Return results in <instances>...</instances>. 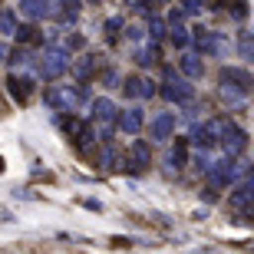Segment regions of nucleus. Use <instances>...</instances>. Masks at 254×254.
Instances as JSON below:
<instances>
[{
	"label": "nucleus",
	"mask_w": 254,
	"mask_h": 254,
	"mask_svg": "<svg viewBox=\"0 0 254 254\" xmlns=\"http://www.w3.org/2000/svg\"><path fill=\"white\" fill-rule=\"evenodd\" d=\"M86 99V86H47L43 89V106L57 109V113H73V106Z\"/></svg>",
	"instance_id": "f257e3e1"
},
{
	"label": "nucleus",
	"mask_w": 254,
	"mask_h": 254,
	"mask_svg": "<svg viewBox=\"0 0 254 254\" xmlns=\"http://www.w3.org/2000/svg\"><path fill=\"white\" fill-rule=\"evenodd\" d=\"M66 66H69V57H66V50L53 47V50H47V53L40 57L37 69H40V76H43L47 83H53V79H60V76L66 73Z\"/></svg>",
	"instance_id": "f03ea898"
},
{
	"label": "nucleus",
	"mask_w": 254,
	"mask_h": 254,
	"mask_svg": "<svg viewBox=\"0 0 254 254\" xmlns=\"http://www.w3.org/2000/svg\"><path fill=\"white\" fill-rule=\"evenodd\" d=\"M89 113H93V123L96 126H106V129L119 119L116 103H113V99H106V96H99V99H93V103H89Z\"/></svg>",
	"instance_id": "7ed1b4c3"
},
{
	"label": "nucleus",
	"mask_w": 254,
	"mask_h": 254,
	"mask_svg": "<svg viewBox=\"0 0 254 254\" xmlns=\"http://www.w3.org/2000/svg\"><path fill=\"white\" fill-rule=\"evenodd\" d=\"M191 93H195V89H191L185 79H179L175 73H169V76H165V83H162V96L172 99V103H189Z\"/></svg>",
	"instance_id": "20e7f679"
},
{
	"label": "nucleus",
	"mask_w": 254,
	"mask_h": 254,
	"mask_svg": "<svg viewBox=\"0 0 254 254\" xmlns=\"http://www.w3.org/2000/svg\"><path fill=\"white\" fill-rule=\"evenodd\" d=\"M225 126H228V123H221V119H211V123L198 126V129H195V142L201 145V149H208V145L221 142V135H225Z\"/></svg>",
	"instance_id": "39448f33"
},
{
	"label": "nucleus",
	"mask_w": 254,
	"mask_h": 254,
	"mask_svg": "<svg viewBox=\"0 0 254 254\" xmlns=\"http://www.w3.org/2000/svg\"><path fill=\"white\" fill-rule=\"evenodd\" d=\"M172 132H175V116H172V113H159V116L149 123V135H152L155 142L169 139Z\"/></svg>",
	"instance_id": "423d86ee"
},
{
	"label": "nucleus",
	"mask_w": 254,
	"mask_h": 254,
	"mask_svg": "<svg viewBox=\"0 0 254 254\" xmlns=\"http://www.w3.org/2000/svg\"><path fill=\"white\" fill-rule=\"evenodd\" d=\"M149 162H152V152H149V142H132L129 145V169L132 172H142V169H149Z\"/></svg>",
	"instance_id": "0eeeda50"
},
{
	"label": "nucleus",
	"mask_w": 254,
	"mask_h": 254,
	"mask_svg": "<svg viewBox=\"0 0 254 254\" xmlns=\"http://www.w3.org/2000/svg\"><path fill=\"white\" fill-rule=\"evenodd\" d=\"M10 96L17 99V103H30V96H33V79H27V76H10Z\"/></svg>",
	"instance_id": "6e6552de"
},
{
	"label": "nucleus",
	"mask_w": 254,
	"mask_h": 254,
	"mask_svg": "<svg viewBox=\"0 0 254 254\" xmlns=\"http://www.w3.org/2000/svg\"><path fill=\"white\" fill-rule=\"evenodd\" d=\"M142 123H145L142 109H123V113H119V119H116V126H119L123 132H129V135H135V132L142 129Z\"/></svg>",
	"instance_id": "1a4fd4ad"
},
{
	"label": "nucleus",
	"mask_w": 254,
	"mask_h": 254,
	"mask_svg": "<svg viewBox=\"0 0 254 254\" xmlns=\"http://www.w3.org/2000/svg\"><path fill=\"white\" fill-rule=\"evenodd\" d=\"M221 145H225V152H241L248 145V139H245V132L238 129V126H225V135H221Z\"/></svg>",
	"instance_id": "9d476101"
},
{
	"label": "nucleus",
	"mask_w": 254,
	"mask_h": 254,
	"mask_svg": "<svg viewBox=\"0 0 254 254\" xmlns=\"http://www.w3.org/2000/svg\"><path fill=\"white\" fill-rule=\"evenodd\" d=\"M20 13L30 20H40V17H47L50 13V0H20Z\"/></svg>",
	"instance_id": "9b49d317"
},
{
	"label": "nucleus",
	"mask_w": 254,
	"mask_h": 254,
	"mask_svg": "<svg viewBox=\"0 0 254 254\" xmlns=\"http://www.w3.org/2000/svg\"><path fill=\"white\" fill-rule=\"evenodd\" d=\"M221 83H235L238 89H251V76L245 73V69H235V66H231V69H221Z\"/></svg>",
	"instance_id": "f8f14e48"
},
{
	"label": "nucleus",
	"mask_w": 254,
	"mask_h": 254,
	"mask_svg": "<svg viewBox=\"0 0 254 254\" xmlns=\"http://www.w3.org/2000/svg\"><path fill=\"white\" fill-rule=\"evenodd\" d=\"M93 73H96V57H79V60H73V76L79 79V83H86Z\"/></svg>",
	"instance_id": "ddd939ff"
},
{
	"label": "nucleus",
	"mask_w": 254,
	"mask_h": 254,
	"mask_svg": "<svg viewBox=\"0 0 254 254\" xmlns=\"http://www.w3.org/2000/svg\"><path fill=\"white\" fill-rule=\"evenodd\" d=\"M53 47L66 50V53H73V50H83V47H86V40L79 37V33H63V37L53 40Z\"/></svg>",
	"instance_id": "4468645a"
},
{
	"label": "nucleus",
	"mask_w": 254,
	"mask_h": 254,
	"mask_svg": "<svg viewBox=\"0 0 254 254\" xmlns=\"http://www.w3.org/2000/svg\"><path fill=\"white\" fill-rule=\"evenodd\" d=\"M17 43H43V33L37 27H17Z\"/></svg>",
	"instance_id": "2eb2a0df"
},
{
	"label": "nucleus",
	"mask_w": 254,
	"mask_h": 254,
	"mask_svg": "<svg viewBox=\"0 0 254 254\" xmlns=\"http://www.w3.org/2000/svg\"><path fill=\"white\" fill-rule=\"evenodd\" d=\"M0 33H3V37L17 33V13H13V10H0Z\"/></svg>",
	"instance_id": "dca6fc26"
},
{
	"label": "nucleus",
	"mask_w": 254,
	"mask_h": 254,
	"mask_svg": "<svg viewBox=\"0 0 254 254\" xmlns=\"http://www.w3.org/2000/svg\"><path fill=\"white\" fill-rule=\"evenodd\" d=\"M79 17V0H60V20H76Z\"/></svg>",
	"instance_id": "f3484780"
},
{
	"label": "nucleus",
	"mask_w": 254,
	"mask_h": 254,
	"mask_svg": "<svg viewBox=\"0 0 254 254\" xmlns=\"http://www.w3.org/2000/svg\"><path fill=\"white\" fill-rule=\"evenodd\" d=\"M182 73H185V76H201V73H205V66H201L198 57H182Z\"/></svg>",
	"instance_id": "a211bd4d"
},
{
	"label": "nucleus",
	"mask_w": 254,
	"mask_h": 254,
	"mask_svg": "<svg viewBox=\"0 0 254 254\" xmlns=\"http://www.w3.org/2000/svg\"><path fill=\"white\" fill-rule=\"evenodd\" d=\"M142 86H145L142 76H126L123 79V93L126 96H142Z\"/></svg>",
	"instance_id": "6ab92c4d"
},
{
	"label": "nucleus",
	"mask_w": 254,
	"mask_h": 254,
	"mask_svg": "<svg viewBox=\"0 0 254 254\" xmlns=\"http://www.w3.org/2000/svg\"><path fill=\"white\" fill-rule=\"evenodd\" d=\"M169 162L175 165V169H182V165H185V139H179V142H175V149H172Z\"/></svg>",
	"instance_id": "aec40b11"
},
{
	"label": "nucleus",
	"mask_w": 254,
	"mask_h": 254,
	"mask_svg": "<svg viewBox=\"0 0 254 254\" xmlns=\"http://www.w3.org/2000/svg\"><path fill=\"white\" fill-rule=\"evenodd\" d=\"M155 60H159V50H155V47H149V50H139V53H135V63H139V66H152Z\"/></svg>",
	"instance_id": "412c9836"
},
{
	"label": "nucleus",
	"mask_w": 254,
	"mask_h": 254,
	"mask_svg": "<svg viewBox=\"0 0 254 254\" xmlns=\"http://www.w3.org/2000/svg\"><path fill=\"white\" fill-rule=\"evenodd\" d=\"M172 43H175V47H189V33H185V30L182 27H172Z\"/></svg>",
	"instance_id": "4be33fe9"
},
{
	"label": "nucleus",
	"mask_w": 254,
	"mask_h": 254,
	"mask_svg": "<svg viewBox=\"0 0 254 254\" xmlns=\"http://www.w3.org/2000/svg\"><path fill=\"white\" fill-rule=\"evenodd\" d=\"M10 63L13 66H27L30 63V50H13V53H10Z\"/></svg>",
	"instance_id": "5701e85b"
},
{
	"label": "nucleus",
	"mask_w": 254,
	"mask_h": 254,
	"mask_svg": "<svg viewBox=\"0 0 254 254\" xmlns=\"http://www.w3.org/2000/svg\"><path fill=\"white\" fill-rule=\"evenodd\" d=\"M119 162H123V159H119V152H116V149H106L103 152V165H106V169H116Z\"/></svg>",
	"instance_id": "b1692460"
},
{
	"label": "nucleus",
	"mask_w": 254,
	"mask_h": 254,
	"mask_svg": "<svg viewBox=\"0 0 254 254\" xmlns=\"http://www.w3.org/2000/svg\"><path fill=\"white\" fill-rule=\"evenodd\" d=\"M119 30H123V17H113V20H106V33H109V37H116Z\"/></svg>",
	"instance_id": "393cba45"
},
{
	"label": "nucleus",
	"mask_w": 254,
	"mask_h": 254,
	"mask_svg": "<svg viewBox=\"0 0 254 254\" xmlns=\"http://www.w3.org/2000/svg\"><path fill=\"white\" fill-rule=\"evenodd\" d=\"M103 83L106 86H116V83H119V76H116L113 69H106V73H103Z\"/></svg>",
	"instance_id": "a878e982"
},
{
	"label": "nucleus",
	"mask_w": 254,
	"mask_h": 254,
	"mask_svg": "<svg viewBox=\"0 0 254 254\" xmlns=\"http://www.w3.org/2000/svg\"><path fill=\"white\" fill-rule=\"evenodd\" d=\"M149 30H152V37H162V23H159V20H152Z\"/></svg>",
	"instance_id": "bb28decb"
},
{
	"label": "nucleus",
	"mask_w": 254,
	"mask_h": 254,
	"mask_svg": "<svg viewBox=\"0 0 254 254\" xmlns=\"http://www.w3.org/2000/svg\"><path fill=\"white\" fill-rule=\"evenodd\" d=\"M3 57H7V47H3V43H0V60H3Z\"/></svg>",
	"instance_id": "cd10ccee"
},
{
	"label": "nucleus",
	"mask_w": 254,
	"mask_h": 254,
	"mask_svg": "<svg viewBox=\"0 0 254 254\" xmlns=\"http://www.w3.org/2000/svg\"><path fill=\"white\" fill-rule=\"evenodd\" d=\"M0 172H3V159H0Z\"/></svg>",
	"instance_id": "c85d7f7f"
}]
</instances>
